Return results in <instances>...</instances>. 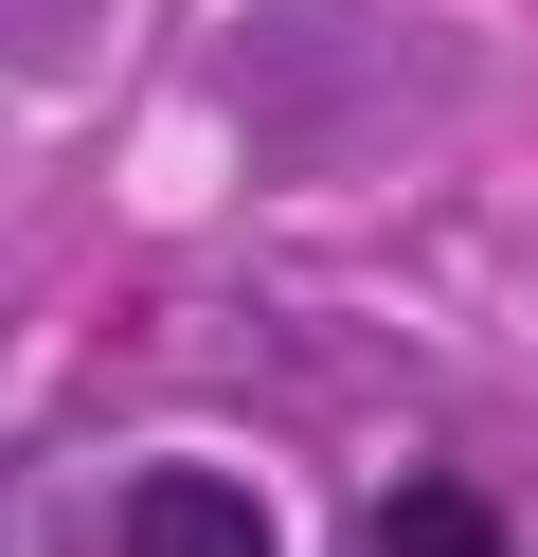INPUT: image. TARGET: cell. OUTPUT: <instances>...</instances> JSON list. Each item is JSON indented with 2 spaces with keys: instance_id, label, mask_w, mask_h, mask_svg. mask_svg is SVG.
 <instances>
[{
  "instance_id": "1",
  "label": "cell",
  "mask_w": 538,
  "mask_h": 557,
  "mask_svg": "<svg viewBox=\"0 0 538 557\" xmlns=\"http://www.w3.org/2000/svg\"><path fill=\"white\" fill-rule=\"evenodd\" d=\"M126 557H270V504L234 468H143L126 485Z\"/></svg>"
},
{
  "instance_id": "2",
  "label": "cell",
  "mask_w": 538,
  "mask_h": 557,
  "mask_svg": "<svg viewBox=\"0 0 538 557\" xmlns=\"http://www.w3.org/2000/svg\"><path fill=\"white\" fill-rule=\"evenodd\" d=\"M395 557H485V504H466V485H413V504H395Z\"/></svg>"
},
{
  "instance_id": "3",
  "label": "cell",
  "mask_w": 538,
  "mask_h": 557,
  "mask_svg": "<svg viewBox=\"0 0 538 557\" xmlns=\"http://www.w3.org/2000/svg\"><path fill=\"white\" fill-rule=\"evenodd\" d=\"M0 18H18V0H0ZM54 18H72V0H54Z\"/></svg>"
}]
</instances>
